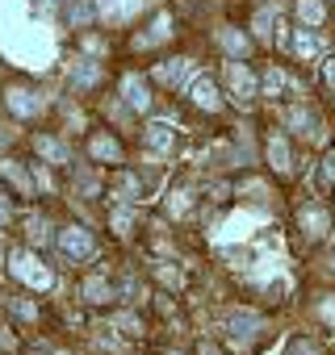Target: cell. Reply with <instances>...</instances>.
<instances>
[{
	"instance_id": "9a60e30c",
	"label": "cell",
	"mask_w": 335,
	"mask_h": 355,
	"mask_svg": "<svg viewBox=\"0 0 335 355\" xmlns=\"http://www.w3.org/2000/svg\"><path fill=\"white\" fill-rule=\"evenodd\" d=\"M293 51H297L302 59H314V55H318V38H314L310 30H302V34L293 38Z\"/></svg>"
},
{
	"instance_id": "5bb4252c",
	"label": "cell",
	"mask_w": 335,
	"mask_h": 355,
	"mask_svg": "<svg viewBox=\"0 0 335 355\" xmlns=\"http://www.w3.org/2000/svg\"><path fill=\"white\" fill-rule=\"evenodd\" d=\"M168 34H172V21H168V17H155V21H151V34H142L138 46H151V42H159V38H168Z\"/></svg>"
},
{
	"instance_id": "7c38bea8",
	"label": "cell",
	"mask_w": 335,
	"mask_h": 355,
	"mask_svg": "<svg viewBox=\"0 0 335 355\" xmlns=\"http://www.w3.org/2000/svg\"><path fill=\"white\" fill-rule=\"evenodd\" d=\"M297 17H302L306 26H322V17H327L322 0H297Z\"/></svg>"
},
{
	"instance_id": "5b68a950",
	"label": "cell",
	"mask_w": 335,
	"mask_h": 355,
	"mask_svg": "<svg viewBox=\"0 0 335 355\" xmlns=\"http://www.w3.org/2000/svg\"><path fill=\"white\" fill-rule=\"evenodd\" d=\"M297 226L306 230V239H322V234L331 230V218H327V209H318V205H306V209L297 214Z\"/></svg>"
},
{
	"instance_id": "484cf974",
	"label": "cell",
	"mask_w": 335,
	"mask_h": 355,
	"mask_svg": "<svg viewBox=\"0 0 335 355\" xmlns=\"http://www.w3.org/2000/svg\"><path fill=\"white\" fill-rule=\"evenodd\" d=\"M322 80H327V84L335 88V59H331V63H322Z\"/></svg>"
},
{
	"instance_id": "ffe728a7",
	"label": "cell",
	"mask_w": 335,
	"mask_h": 355,
	"mask_svg": "<svg viewBox=\"0 0 335 355\" xmlns=\"http://www.w3.org/2000/svg\"><path fill=\"white\" fill-rule=\"evenodd\" d=\"M97 76H101V67H97V63H80V67L72 71V80H76V84H97Z\"/></svg>"
},
{
	"instance_id": "7a4b0ae2",
	"label": "cell",
	"mask_w": 335,
	"mask_h": 355,
	"mask_svg": "<svg viewBox=\"0 0 335 355\" xmlns=\"http://www.w3.org/2000/svg\"><path fill=\"white\" fill-rule=\"evenodd\" d=\"M13 276H17L22 284H30V288H51V280H55V276H51L34 255H26V251L13 255Z\"/></svg>"
},
{
	"instance_id": "4dcf8cb0",
	"label": "cell",
	"mask_w": 335,
	"mask_h": 355,
	"mask_svg": "<svg viewBox=\"0 0 335 355\" xmlns=\"http://www.w3.org/2000/svg\"><path fill=\"white\" fill-rule=\"evenodd\" d=\"M172 355H177V351H172Z\"/></svg>"
},
{
	"instance_id": "3957f363",
	"label": "cell",
	"mask_w": 335,
	"mask_h": 355,
	"mask_svg": "<svg viewBox=\"0 0 335 355\" xmlns=\"http://www.w3.org/2000/svg\"><path fill=\"white\" fill-rule=\"evenodd\" d=\"M227 88H231V96L243 101V105L256 101V76H252L243 63H227Z\"/></svg>"
},
{
	"instance_id": "f546056e",
	"label": "cell",
	"mask_w": 335,
	"mask_h": 355,
	"mask_svg": "<svg viewBox=\"0 0 335 355\" xmlns=\"http://www.w3.org/2000/svg\"><path fill=\"white\" fill-rule=\"evenodd\" d=\"M0 138H5V134H0Z\"/></svg>"
},
{
	"instance_id": "d4e9b609",
	"label": "cell",
	"mask_w": 335,
	"mask_h": 355,
	"mask_svg": "<svg viewBox=\"0 0 335 355\" xmlns=\"http://www.w3.org/2000/svg\"><path fill=\"white\" fill-rule=\"evenodd\" d=\"M285 355H318V351H314V343H289Z\"/></svg>"
},
{
	"instance_id": "30bf717a",
	"label": "cell",
	"mask_w": 335,
	"mask_h": 355,
	"mask_svg": "<svg viewBox=\"0 0 335 355\" xmlns=\"http://www.w3.org/2000/svg\"><path fill=\"white\" fill-rule=\"evenodd\" d=\"M9 109H13L17 117H34V109H38V101H34V96H30L26 88H13V92H9Z\"/></svg>"
},
{
	"instance_id": "4fadbf2b",
	"label": "cell",
	"mask_w": 335,
	"mask_h": 355,
	"mask_svg": "<svg viewBox=\"0 0 335 355\" xmlns=\"http://www.w3.org/2000/svg\"><path fill=\"white\" fill-rule=\"evenodd\" d=\"M92 159H105V163H117V159H122V146H117L113 138H105V134H101V138H92Z\"/></svg>"
},
{
	"instance_id": "ba28073f",
	"label": "cell",
	"mask_w": 335,
	"mask_h": 355,
	"mask_svg": "<svg viewBox=\"0 0 335 355\" xmlns=\"http://www.w3.org/2000/svg\"><path fill=\"white\" fill-rule=\"evenodd\" d=\"M256 330H260V318L247 313V309H235V313L227 318V334H231V338H252Z\"/></svg>"
},
{
	"instance_id": "603a6c76",
	"label": "cell",
	"mask_w": 335,
	"mask_h": 355,
	"mask_svg": "<svg viewBox=\"0 0 335 355\" xmlns=\"http://www.w3.org/2000/svg\"><path fill=\"white\" fill-rule=\"evenodd\" d=\"M117 330H122V334H142L138 318H117Z\"/></svg>"
},
{
	"instance_id": "52a82bcc",
	"label": "cell",
	"mask_w": 335,
	"mask_h": 355,
	"mask_svg": "<svg viewBox=\"0 0 335 355\" xmlns=\"http://www.w3.org/2000/svg\"><path fill=\"white\" fill-rule=\"evenodd\" d=\"M147 146H151V150H159V155H168V150L177 146L172 125H168V121H151V125H147Z\"/></svg>"
},
{
	"instance_id": "4316f807",
	"label": "cell",
	"mask_w": 335,
	"mask_h": 355,
	"mask_svg": "<svg viewBox=\"0 0 335 355\" xmlns=\"http://www.w3.org/2000/svg\"><path fill=\"white\" fill-rule=\"evenodd\" d=\"M322 318H327V322H335V297H327V301H322Z\"/></svg>"
},
{
	"instance_id": "9c48e42d",
	"label": "cell",
	"mask_w": 335,
	"mask_h": 355,
	"mask_svg": "<svg viewBox=\"0 0 335 355\" xmlns=\"http://www.w3.org/2000/svg\"><path fill=\"white\" fill-rule=\"evenodd\" d=\"M268 159H272V167H277L281 175L293 167V159H289V142H285L281 134H272V138H268Z\"/></svg>"
},
{
	"instance_id": "d6986e66",
	"label": "cell",
	"mask_w": 335,
	"mask_h": 355,
	"mask_svg": "<svg viewBox=\"0 0 335 355\" xmlns=\"http://www.w3.org/2000/svg\"><path fill=\"white\" fill-rule=\"evenodd\" d=\"M289 121H293V125H306V134H318V117H314L310 109H293Z\"/></svg>"
},
{
	"instance_id": "8fae6325",
	"label": "cell",
	"mask_w": 335,
	"mask_h": 355,
	"mask_svg": "<svg viewBox=\"0 0 335 355\" xmlns=\"http://www.w3.org/2000/svg\"><path fill=\"white\" fill-rule=\"evenodd\" d=\"M97 9L101 17H130L138 9V0H97Z\"/></svg>"
},
{
	"instance_id": "e0dca14e",
	"label": "cell",
	"mask_w": 335,
	"mask_h": 355,
	"mask_svg": "<svg viewBox=\"0 0 335 355\" xmlns=\"http://www.w3.org/2000/svg\"><path fill=\"white\" fill-rule=\"evenodd\" d=\"M218 42H222L231 55H247V38H243V34H235V30H222V34H218Z\"/></svg>"
},
{
	"instance_id": "f1b7e54d",
	"label": "cell",
	"mask_w": 335,
	"mask_h": 355,
	"mask_svg": "<svg viewBox=\"0 0 335 355\" xmlns=\"http://www.w3.org/2000/svg\"><path fill=\"white\" fill-rule=\"evenodd\" d=\"M202 351H206V355H222V351H218V347H210V343H202Z\"/></svg>"
},
{
	"instance_id": "83f0119b",
	"label": "cell",
	"mask_w": 335,
	"mask_h": 355,
	"mask_svg": "<svg viewBox=\"0 0 335 355\" xmlns=\"http://www.w3.org/2000/svg\"><path fill=\"white\" fill-rule=\"evenodd\" d=\"M5 218H9V201H5V197H0V222H5Z\"/></svg>"
},
{
	"instance_id": "6da1fadb",
	"label": "cell",
	"mask_w": 335,
	"mask_h": 355,
	"mask_svg": "<svg viewBox=\"0 0 335 355\" xmlns=\"http://www.w3.org/2000/svg\"><path fill=\"white\" fill-rule=\"evenodd\" d=\"M92 230H84V226H67V230H59V251L67 255V259H88L92 255Z\"/></svg>"
},
{
	"instance_id": "7402d4cb",
	"label": "cell",
	"mask_w": 335,
	"mask_h": 355,
	"mask_svg": "<svg viewBox=\"0 0 335 355\" xmlns=\"http://www.w3.org/2000/svg\"><path fill=\"white\" fill-rule=\"evenodd\" d=\"M268 26H272V13H260V17H256V34H260V38H272Z\"/></svg>"
},
{
	"instance_id": "ac0fdd59",
	"label": "cell",
	"mask_w": 335,
	"mask_h": 355,
	"mask_svg": "<svg viewBox=\"0 0 335 355\" xmlns=\"http://www.w3.org/2000/svg\"><path fill=\"white\" fill-rule=\"evenodd\" d=\"M84 297L101 305V301H109V297H113V288H109L105 280H88V284H84Z\"/></svg>"
},
{
	"instance_id": "44dd1931",
	"label": "cell",
	"mask_w": 335,
	"mask_h": 355,
	"mask_svg": "<svg viewBox=\"0 0 335 355\" xmlns=\"http://www.w3.org/2000/svg\"><path fill=\"white\" fill-rule=\"evenodd\" d=\"M264 88H268V96H277V92H285V76L272 67V71H264Z\"/></svg>"
},
{
	"instance_id": "8992f818",
	"label": "cell",
	"mask_w": 335,
	"mask_h": 355,
	"mask_svg": "<svg viewBox=\"0 0 335 355\" xmlns=\"http://www.w3.org/2000/svg\"><path fill=\"white\" fill-rule=\"evenodd\" d=\"M189 96H193L202 109H210V113H214V109H222V96H218V88H214V80H210V76H197V80L189 84Z\"/></svg>"
},
{
	"instance_id": "277c9868",
	"label": "cell",
	"mask_w": 335,
	"mask_h": 355,
	"mask_svg": "<svg viewBox=\"0 0 335 355\" xmlns=\"http://www.w3.org/2000/svg\"><path fill=\"white\" fill-rule=\"evenodd\" d=\"M122 96H126V105H130L134 113H147V109H151V92H147V80H142V76H126V80H122Z\"/></svg>"
},
{
	"instance_id": "cb8c5ba5",
	"label": "cell",
	"mask_w": 335,
	"mask_h": 355,
	"mask_svg": "<svg viewBox=\"0 0 335 355\" xmlns=\"http://www.w3.org/2000/svg\"><path fill=\"white\" fill-rule=\"evenodd\" d=\"M331 175H335V155H327V159H322V171H318V180H322V184H331Z\"/></svg>"
},
{
	"instance_id": "2e32d148",
	"label": "cell",
	"mask_w": 335,
	"mask_h": 355,
	"mask_svg": "<svg viewBox=\"0 0 335 355\" xmlns=\"http://www.w3.org/2000/svg\"><path fill=\"white\" fill-rule=\"evenodd\" d=\"M185 71H189V59L163 63V67H159V80H168V84H181V80H185Z\"/></svg>"
}]
</instances>
